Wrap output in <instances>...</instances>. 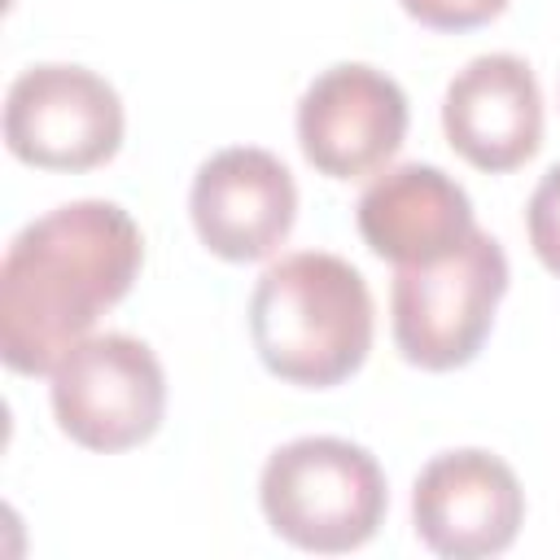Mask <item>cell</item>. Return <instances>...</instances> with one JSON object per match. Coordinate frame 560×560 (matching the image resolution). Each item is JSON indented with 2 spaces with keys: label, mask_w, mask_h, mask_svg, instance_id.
<instances>
[{
  "label": "cell",
  "mask_w": 560,
  "mask_h": 560,
  "mask_svg": "<svg viewBox=\"0 0 560 560\" xmlns=\"http://www.w3.org/2000/svg\"><path fill=\"white\" fill-rule=\"evenodd\" d=\"M144 262L136 219L114 201H70L26 223L0 262V354L39 376L127 298Z\"/></svg>",
  "instance_id": "6da1fadb"
},
{
  "label": "cell",
  "mask_w": 560,
  "mask_h": 560,
  "mask_svg": "<svg viewBox=\"0 0 560 560\" xmlns=\"http://www.w3.org/2000/svg\"><path fill=\"white\" fill-rule=\"evenodd\" d=\"M372 324L368 280L324 249L284 254L249 298V337L262 368L306 389L354 376L372 350Z\"/></svg>",
  "instance_id": "7a4b0ae2"
},
{
  "label": "cell",
  "mask_w": 560,
  "mask_h": 560,
  "mask_svg": "<svg viewBox=\"0 0 560 560\" xmlns=\"http://www.w3.org/2000/svg\"><path fill=\"white\" fill-rule=\"evenodd\" d=\"M267 525L319 556L363 547L385 521V472L346 438H298L271 451L258 481Z\"/></svg>",
  "instance_id": "3957f363"
},
{
  "label": "cell",
  "mask_w": 560,
  "mask_h": 560,
  "mask_svg": "<svg viewBox=\"0 0 560 560\" xmlns=\"http://www.w3.org/2000/svg\"><path fill=\"white\" fill-rule=\"evenodd\" d=\"M508 293V258L490 232H472L455 254L429 267H398L389 311L407 363L451 372L477 359Z\"/></svg>",
  "instance_id": "277c9868"
},
{
  "label": "cell",
  "mask_w": 560,
  "mask_h": 560,
  "mask_svg": "<svg viewBox=\"0 0 560 560\" xmlns=\"http://www.w3.org/2000/svg\"><path fill=\"white\" fill-rule=\"evenodd\" d=\"M48 376L61 433L88 451H131L149 442L166 416L162 363L127 332L83 337L57 359Z\"/></svg>",
  "instance_id": "5b68a950"
},
{
  "label": "cell",
  "mask_w": 560,
  "mask_h": 560,
  "mask_svg": "<svg viewBox=\"0 0 560 560\" xmlns=\"http://www.w3.org/2000/svg\"><path fill=\"white\" fill-rule=\"evenodd\" d=\"M4 144L26 166L92 171L122 144V101L88 66H31L9 83Z\"/></svg>",
  "instance_id": "8992f818"
},
{
  "label": "cell",
  "mask_w": 560,
  "mask_h": 560,
  "mask_svg": "<svg viewBox=\"0 0 560 560\" xmlns=\"http://www.w3.org/2000/svg\"><path fill=\"white\" fill-rule=\"evenodd\" d=\"M402 136L407 96L376 66H328L298 101V144L319 175L363 179L398 153Z\"/></svg>",
  "instance_id": "52a82bcc"
},
{
  "label": "cell",
  "mask_w": 560,
  "mask_h": 560,
  "mask_svg": "<svg viewBox=\"0 0 560 560\" xmlns=\"http://www.w3.org/2000/svg\"><path fill=\"white\" fill-rule=\"evenodd\" d=\"M411 521L420 542L438 556H499L521 534L525 490L499 455L477 446L446 451L420 468L411 490Z\"/></svg>",
  "instance_id": "ba28073f"
},
{
  "label": "cell",
  "mask_w": 560,
  "mask_h": 560,
  "mask_svg": "<svg viewBox=\"0 0 560 560\" xmlns=\"http://www.w3.org/2000/svg\"><path fill=\"white\" fill-rule=\"evenodd\" d=\"M188 210L210 254L228 262H258L289 236L298 219V188L276 153L232 144L197 166Z\"/></svg>",
  "instance_id": "9c48e42d"
},
{
  "label": "cell",
  "mask_w": 560,
  "mask_h": 560,
  "mask_svg": "<svg viewBox=\"0 0 560 560\" xmlns=\"http://www.w3.org/2000/svg\"><path fill=\"white\" fill-rule=\"evenodd\" d=\"M451 149L477 171H512L542 144V92L534 70L512 52L472 57L442 96Z\"/></svg>",
  "instance_id": "30bf717a"
},
{
  "label": "cell",
  "mask_w": 560,
  "mask_h": 560,
  "mask_svg": "<svg viewBox=\"0 0 560 560\" xmlns=\"http://www.w3.org/2000/svg\"><path fill=\"white\" fill-rule=\"evenodd\" d=\"M359 232L376 258L394 267H429L455 254L477 223L468 192L446 171L407 162L363 188Z\"/></svg>",
  "instance_id": "8fae6325"
},
{
  "label": "cell",
  "mask_w": 560,
  "mask_h": 560,
  "mask_svg": "<svg viewBox=\"0 0 560 560\" xmlns=\"http://www.w3.org/2000/svg\"><path fill=\"white\" fill-rule=\"evenodd\" d=\"M525 228H529V245L538 254V262L560 276V162L538 179V188L529 192L525 206Z\"/></svg>",
  "instance_id": "7c38bea8"
},
{
  "label": "cell",
  "mask_w": 560,
  "mask_h": 560,
  "mask_svg": "<svg viewBox=\"0 0 560 560\" xmlns=\"http://www.w3.org/2000/svg\"><path fill=\"white\" fill-rule=\"evenodd\" d=\"M420 26L433 31H472L508 9V0H398Z\"/></svg>",
  "instance_id": "4fadbf2b"
}]
</instances>
